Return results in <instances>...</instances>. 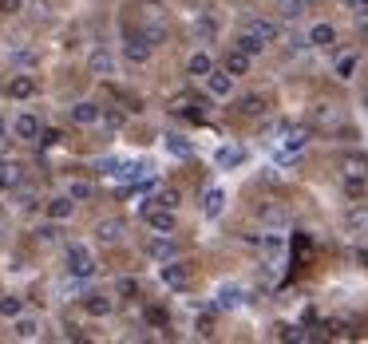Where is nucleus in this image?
I'll use <instances>...</instances> for the list:
<instances>
[{
    "label": "nucleus",
    "instance_id": "nucleus-7",
    "mask_svg": "<svg viewBox=\"0 0 368 344\" xmlns=\"http://www.w3.org/2000/svg\"><path fill=\"white\" fill-rule=\"evenodd\" d=\"M246 32H250V36H254L257 44H266V47H270L273 40H277V36H281V28H277V24H273V20H261V16H257V20H250V24H246Z\"/></svg>",
    "mask_w": 368,
    "mask_h": 344
},
{
    "label": "nucleus",
    "instance_id": "nucleus-37",
    "mask_svg": "<svg viewBox=\"0 0 368 344\" xmlns=\"http://www.w3.org/2000/svg\"><path fill=\"white\" fill-rule=\"evenodd\" d=\"M60 139H64V135H60V131H40V147H44V151H52V147H60Z\"/></svg>",
    "mask_w": 368,
    "mask_h": 344
},
{
    "label": "nucleus",
    "instance_id": "nucleus-16",
    "mask_svg": "<svg viewBox=\"0 0 368 344\" xmlns=\"http://www.w3.org/2000/svg\"><path fill=\"white\" fill-rule=\"evenodd\" d=\"M226 72H230L234 79L246 76V72H250V56H246L241 47H230V52H226Z\"/></svg>",
    "mask_w": 368,
    "mask_h": 344
},
{
    "label": "nucleus",
    "instance_id": "nucleus-10",
    "mask_svg": "<svg viewBox=\"0 0 368 344\" xmlns=\"http://www.w3.org/2000/svg\"><path fill=\"white\" fill-rule=\"evenodd\" d=\"M72 119H76L80 127H96L99 119H103V107H99V103H87V99H83V103H76V107H72Z\"/></svg>",
    "mask_w": 368,
    "mask_h": 344
},
{
    "label": "nucleus",
    "instance_id": "nucleus-45",
    "mask_svg": "<svg viewBox=\"0 0 368 344\" xmlns=\"http://www.w3.org/2000/svg\"><path fill=\"white\" fill-rule=\"evenodd\" d=\"M151 325H166V313H162V309H151Z\"/></svg>",
    "mask_w": 368,
    "mask_h": 344
},
{
    "label": "nucleus",
    "instance_id": "nucleus-30",
    "mask_svg": "<svg viewBox=\"0 0 368 344\" xmlns=\"http://www.w3.org/2000/svg\"><path fill=\"white\" fill-rule=\"evenodd\" d=\"M20 313H24L20 297H0V316H20Z\"/></svg>",
    "mask_w": 368,
    "mask_h": 344
},
{
    "label": "nucleus",
    "instance_id": "nucleus-18",
    "mask_svg": "<svg viewBox=\"0 0 368 344\" xmlns=\"http://www.w3.org/2000/svg\"><path fill=\"white\" fill-rule=\"evenodd\" d=\"M305 40H309V44L313 47H329L336 40V28L333 24H313V28H309V36H305Z\"/></svg>",
    "mask_w": 368,
    "mask_h": 344
},
{
    "label": "nucleus",
    "instance_id": "nucleus-22",
    "mask_svg": "<svg viewBox=\"0 0 368 344\" xmlns=\"http://www.w3.org/2000/svg\"><path fill=\"white\" fill-rule=\"evenodd\" d=\"M155 206H166V210H178L182 206V194H178L175 186H162V190H155V198H151Z\"/></svg>",
    "mask_w": 368,
    "mask_h": 344
},
{
    "label": "nucleus",
    "instance_id": "nucleus-13",
    "mask_svg": "<svg viewBox=\"0 0 368 344\" xmlns=\"http://www.w3.org/2000/svg\"><path fill=\"white\" fill-rule=\"evenodd\" d=\"M222 210H226V190L210 186L206 194H202V214H206V218H218Z\"/></svg>",
    "mask_w": 368,
    "mask_h": 344
},
{
    "label": "nucleus",
    "instance_id": "nucleus-42",
    "mask_svg": "<svg viewBox=\"0 0 368 344\" xmlns=\"http://www.w3.org/2000/svg\"><path fill=\"white\" fill-rule=\"evenodd\" d=\"M12 60H17V63H28V67H32V63H36V52H12Z\"/></svg>",
    "mask_w": 368,
    "mask_h": 344
},
{
    "label": "nucleus",
    "instance_id": "nucleus-4",
    "mask_svg": "<svg viewBox=\"0 0 368 344\" xmlns=\"http://www.w3.org/2000/svg\"><path fill=\"white\" fill-rule=\"evenodd\" d=\"M155 56V47L147 44V36H131V40H123V60L127 63H147Z\"/></svg>",
    "mask_w": 368,
    "mask_h": 344
},
{
    "label": "nucleus",
    "instance_id": "nucleus-14",
    "mask_svg": "<svg viewBox=\"0 0 368 344\" xmlns=\"http://www.w3.org/2000/svg\"><path fill=\"white\" fill-rule=\"evenodd\" d=\"M72 210H76V198H72V194H60V198H52L48 202V218L52 222H67L72 218Z\"/></svg>",
    "mask_w": 368,
    "mask_h": 344
},
{
    "label": "nucleus",
    "instance_id": "nucleus-43",
    "mask_svg": "<svg viewBox=\"0 0 368 344\" xmlns=\"http://www.w3.org/2000/svg\"><path fill=\"white\" fill-rule=\"evenodd\" d=\"M198 332H202V336H210V332H214V321H210V316H202V321H198Z\"/></svg>",
    "mask_w": 368,
    "mask_h": 344
},
{
    "label": "nucleus",
    "instance_id": "nucleus-31",
    "mask_svg": "<svg viewBox=\"0 0 368 344\" xmlns=\"http://www.w3.org/2000/svg\"><path fill=\"white\" fill-rule=\"evenodd\" d=\"M317 123H325V127H336V123H340V115H336L333 103H321V107H317Z\"/></svg>",
    "mask_w": 368,
    "mask_h": 344
},
{
    "label": "nucleus",
    "instance_id": "nucleus-20",
    "mask_svg": "<svg viewBox=\"0 0 368 344\" xmlns=\"http://www.w3.org/2000/svg\"><path fill=\"white\" fill-rule=\"evenodd\" d=\"M12 332H17L20 341H36V336H40V321H36V316H17Z\"/></svg>",
    "mask_w": 368,
    "mask_h": 344
},
{
    "label": "nucleus",
    "instance_id": "nucleus-40",
    "mask_svg": "<svg viewBox=\"0 0 368 344\" xmlns=\"http://www.w3.org/2000/svg\"><path fill=\"white\" fill-rule=\"evenodd\" d=\"M119 293H123V297H135V293H139V281H135V277H119Z\"/></svg>",
    "mask_w": 368,
    "mask_h": 344
},
{
    "label": "nucleus",
    "instance_id": "nucleus-26",
    "mask_svg": "<svg viewBox=\"0 0 368 344\" xmlns=\"http://www.w3.org/2000/svg\"><path fill=\"white\" fill-rule=\"evenodd\" d=\"M83 309H87L91 316H111L115 305H111L107 297H87V301H83Z\"/></svg>",
    "mask_w": 368,
    "mask_h": 344
},
{
    "label": "nucleus",
    "instance_id": "nucleus-5",
    "mask_svg": "<svg viewBox=\"0 0 368 344\" xmlns=\"http://www.w3.org/2000/svg\"><path fill=\"white\" fill-rule=\"evenodd\" d=\"M40 131H44V123H40L36 115H28V111H24V115H17V123H12V135H17V139H24V142H36V139H40Z\"/></svg>",
    "mask_w": 368,
    "mask_h": 344
},
{
    "label": "nucleus",
    "instance_id": "nucleus-23",
    "mask_svg": "<svg viewBox=\"0 0 368 344\" xmlns=\"http://www.w3.org/2000/svg\"><path fill=\"white\" fill-rule=\"evenodd\" d=\"M20 186V166L17 162H0V190H17Z\"/></svg>",
    "mask_w": 368,
    "mask_h": 344
},
{
    "label": "nucleus",
    "instance_id": "nucleus-27",
    "mask_svg": "<svg viewBox=\"0 0 368 344\" xmlns=\"http://www.w3.org/2000/svg\"><path fill=\"white\" fill-rule=\"evenodd\" d=\"M333 72H336V79H352V72H356V56H352V52L349 56H340Z\"/></svg>",
    "mask_w": 368,
    "mask_h": 344
},
{
    "label": "nucleus",
    "instance_id": "nucleus-1",
    "mask_svg": "<svg viewBox=\"0 0 368 344\" xmlns=\"http://www.w3.org/2000/svg\"><path fill=\"white\" fill-rule=\"evenodd\" d=\"M67 269H72V277H96V257H91V250L80 246V241H72V246H67Z\"/></svg>",
    "mask_w": 368,
    "mask_h": 344
},
{
    "label": "nucleus",
    "instance_id": "nucleus-6",
    "mask_svg": "<svg viewBox=\"0 0 368 344\" xmlns=\"http://www.w3.org/2000/svg\"><path fill=\"white\" fill-rule=\"evenodd\" d=\"M186 281H191V273H186V266L182 261H162V285L166 289H186Z\"/></svg>",
    "mask_w": 368,
    "mask_h": 344
},
{
    "label": "nucleus",
    "instance_id": "nucleus-24",
    "mask_svg": "<svg viewBox=\"0 0 368 344\" xmlns=\"http://www.w3.org/2000/svg\"><path fill=\"white\" fill-rule=\"evenodd\" d=\"M210 67H214V60H210L206 52H194L191 60H186V72H191V76H206Z\"/></svg>",
    "mask_w": 368,
    "mask_h": 344
},
{
    "label": "nucleus",
    "instance_id": "nucleus-12",
    "mask_svg": "<svg viewBox=\"0 0 368 344\" xmlns=\"http://www.w3.org/2000/svg\"><path fill=\"white\" fill-rule=\"evenodd\" d=\"M214 162H218V171H234V166L246 162V151H241V147H218Z\"/></svg>",
    "mask_w": 368,
    "mask_h": 344
},
{
    "label": "nucleus",
    "instance_id": "nucleus-21",
    "mask_svg": "<svg viewBox=\"0 0 368 344\" xmlns=\"http://www.w3.org/2000/svg\"><path fill=\"white\" fill-rule=\"evenodd\" d=\"M238 111L246 119H257V115H266V99H261V95H241Z\"/></svg>",
    "mask_w": 368,
    "mask_h": 344
},
{
    "label": "nucleus",
    "instance_id": "nucleus-19",
    "mask_svg": "<svg viewBox=\"0 0 368 344\" xmlns=\"http://www.w3.org/2000/svg\"><path fill=\"white\" fill-rule=\"evenodd\" d=\"M87 67H91V76L107 79V76L115 72V60L107 56V52H91V60H87Z\"/></svg>",
    "mask_w": 368,
    "mask_h": 344
},
{
    "label": "nucleus",
    "instance_id": "nucleus-9",
    "mask_svg": "<svg viewBox=\"0 0 368 344\" xmlns=\"http://www.w3.org/2000/svg\"><path fill=\"white\" fill-rule=\"evenodd\" d=\"M151 257H155V261H175V257H178V241L171 234H159L155 241H151Z\"/></svg>",
    "mask_w": 368,
    "mask_h": 344
},
{
    "label": "nucleus",
    "instance_id": "nucleus-3",
    "mask_svg": "<svg viewBox=\"0 0 368 344\" xmlns=\"http://www.w3.org/2000/svg\"><path fill=\"white\" fill-rule=\"evenodd\" d=\"M202 79H206V92L214 95V99H230V95H234V76H230L226 67H222V72H218V67H210Z\"/></svg>",
    "mask_w": 368,
    "mask_h": 344
},
{
    "label": "nucleus",
    "instance_id": "nucleus-8",
    "mask_svg": "<svg viewBox=\"0 0 368 344\" xmlns=\"http://www.w3.org/2000/svg\"><path fill=\"white\" fill-rule=\"evenodd\" d=\"M340 171H345V178L368 182V155H360V151H352V155H345V162H340Z\"/></svg>",
    "mask_w": 368,
    "mask_h": 344
},
{
    "label": "nucleus",
    "instance_id": "nucleus-39",
    "mask_svg": "<svg viewBox=\"0 0 368 344\" xmlns=\"http://www.w3.org/2000/svg\"><path fill=\"white\" fill-rule=\"evenodd\" d=\"M194 28H198V36H202V40H206V36H214V32H218V24H214V20H210V16H202V20H198V24H194Z\"/></svg>",
    "mask_w": 368,
    "mask_h": 344
},
{
    "label": "nucleus",
    "instance_id": "nucleus-46",
    "mask_svg": "<svg viewBox=\"0 0 368 344\" xmlns=\"http://www.w3.org/2000/svg\"><path fill=\"white\" fill-rule=\"evenodd\" d=\"M8 147V127H4V119H0V151Z\"/></svg>",
    "mask_w": 368,
    "mask_h": 344
},
{
    "label": "nucleus",
    "instance_id": "nucleus-41",
    "mask_svg": "<svg viewBox=\"0 0 368 344\" xmlns=\"http://www.w3.org/2000/svg\"><path fill=\"white\" fill-rule=\"evenodd\" d=\"M20 12V0H0V16H17Z\"/></svg>",
    "mask_w": 368,
    "mask_h": 344
},
{
    "label": "nucleus",
    "instance_id": "nucleus-48",
    "mask_svg": "<svg viewBox=\"0 0 368 344\" xmlns=\"http://www.w3.org/2000/svg\"><path fill=\"white\" fill-rule=\"evenodd\" d=\"M365 111H368V95H365Z\"/></svg>",
    "mask_w": 368,
    "mask_h": 344
},
{
    "label": "nucleus",
    "instance_id": "nucleus-25",
    "mask_svg": "<svg viewBox=\"0 0 368 344\" xmlns=\"http://www.w3.org/2000/svg\"><path fill=\"white\" fill-rule=\"evenodd\" d=\"M166 151H171L175 158H191L194 155V147L182 139V135H166Z\"/></svg>",
    "mask_w": 368,
    "mask_h": 344
},
{
    "label": "nucleus",
    "instance_id": "nucleus-17",
    "mask_svg": "<svg viewBox=\"0 0 368 344\" xmlns=\"http://www.w3.org/2000/svg\"><path fill=\"white\" fill-rule=\"evenodd\" d=\"M8 95H12V99H32V95H36V79L32 76H12V79H8Z\"/></svg>",
    "mask_w": 368,
    "mask_h": 344
},
{
    "label": "nucleus",
    "instance_id": "nucleus-34",
    "mask_svg": "<svg viewBox=\"0 0 368 344\" xmlns=\"http://www.w3.org/2000/svg\"><path fill=\"white\" fill-rule=\"evenodd\" d=\"M238 47L246 52V56H257V52H266V44H257L250 32H241V40H238Z\"/></svg>",
    "mask_w": 368,
    "mask_h": 344
},
{
    "label": "nucleus",
    "instance_id": "nucleus-44",
    "mask_svg": "<svg viewBox=\"0 0 368 344\" xmlns=\"http://www.w3.org/2000/svg\"><path fill=\"white\" fill-rule=\"evenodd\" d=\"M40 241H56V226H44V230H40Z\"/></svg>",
    "mask_w": 368,
    "mask_h": 344
},
{
    "label": "nucleus",
    "instance_id": "nucleus-29",
    "mask_svg": "<svg viewBox=\"0 0 368 344\" xmlns=\"http://www.w3.org/2000/svg\"><path fill=\"white\" fill-rule=\"evenodd\" d=\"M261 218L270 222V226H289V214L281 210V206H266V210H261Z\"/></svg>",
    "mask_w": 368,
    "mask_h": 344
},
{
    "label": "nucleus",
    "instance_id": "nucleus-47",
    "mask_svg": "<svg viewBox=\"0 0 368 344\" xmlns=\"http://www.w3.org/2000/svg\"><path fill=\"white\" fill-rule=\"evenodd\" d=\"M147 4H162V0H147Z\"/></svg>",
    "mask_w": 368,
    "mask_h": 344
},
{
    "label": "nucleus",
    "instance_id": "nucleus-2",
    "mask_svg": "<svg viewBox=\"0 0 368 344\" xmlns=\"http://www.w3.org/2000/svg\"><path fill=\"white\" fill-rule=\"evenodd\" d=\"M143 222L155 230V234H175V210H166V206H143Z\"/></svg>",
    "mask_w": 368,
    "mask_h": 344
},
{
    "label": "nucleus",
    "instance_id": "nucleus-28",
    "mask_svg": "<svg viewBox=\"0 0 368 344\" xmlns=\"http://www.w3.org/2000/svg\"><path fill=\"white\" fill-rule=\"evenodd\" d=\"M277 12H281V20H297V16L305 12V0H281Z\"/></svg>",
    "mask_w": 368,
    "mask_h": 344
},
{
    "label": "nucleus",
    "instance_id": "nucleus-35",
    "mask_svg": "<svg viewBox=\"0 0 368 344\" xmlns=\"http://www.w3.org/2000/svg\"><path fill=\"white\" fill-rule=\"evenodd\" d=\"M309 336H313V332H305V329H297V325H285V329H281V341H309Z\"/></svg>",
    "mask_w": 368,
    "mask_h": 344
},
{
    "label": "nucleus",
    "instance_id": "nucleus-32",
    "mask_svg": "<svg viewBox=\"0 0 368 344\" xmlns=\"http://www.w3.org/2000/svg\"><path fill=\"white\" fill-rule=\"evenodd\" d=\"M67 194H72L76 202H87V198H91V182H83V178H76V182L67 186Z\"/></svg>",
    "mask_w": 368,
    "mask_h": 344
},
{
    "label": "nucleus",
    "instance_id": "nucleus-36",
    "mask_svg": "<svg viewBox=\"0 0 368 344\" xmlns=\"http://www.w3.org/2000/svg\"><path fill=\"white\" fill-rule=\"evenodd\" d=\"M17 206H20V210H32V206H36V190L32 186H28V190L17 186Z\"/></svg>",
    "mask_w": 368,
    "mask_h": 344
},
{
    "label": "nucleus",
    "instance_id": "nucleus-38",
    "mask_svg": "<svg viewBox=\"0 0 368 344\" xmlns=\"http://www.w3.org/2000/svg\"><path fill=\"white\" fill-rule=\"evenodd\" d=\"M123 119H127V115H123V111H103V123H107V127H111V131H119V127H123Z\"/></svg>",
    "mask_w": 368,
    "mask_h": 344
},
{
    "label": "nucleus",
    "instance_id": "nucleus-33",
    "mask_svg": "<svg viewBox=\"0 0 368 344\" xmlns=\"http://www.w3.org/2000/svg\"><path fill=\"white\" fill-rule=\"evenodd\" d=\"M143 36H147V44L155 47V44H162V40H166V28H162V24H155V20H151V24H147V32H143Z\"/></svg>",
    "mask_w": 368,
    "mask_h": 344
},
{
    "label": "nucleus",
    "instance_id": "nucleus-15",
    "mask_svg": "<svg viewBox=\"0 0 368 344\" xmlns=\"http://www.w3.org/2000/svg\"><path fill=\"white\" fill-rule=\"evenodd\" d=\"M99 241H107V246H115L119 237L127 234V222H119V218H107V222H99Z\"/></svg>",
    "mask_w": 368,
    "mask_h": 344
},
{
    "label": "nucleus",
    "instance_id": "nucleus-11",
    "mask_svg": "<svg viewBox=\"0 0 368 344\" xmlns=\"http://www.w3.org/2000/svg\"><path fill=\"white\" fill-rule=\"evenodd\" d=\"M241 297H246V293H241L238 285H222V289H218V297H214V309H218V313H226V309H238Z\"/></svg>",
    "mask_w": 368,
    "mask_h": 344
}]
</instances>
